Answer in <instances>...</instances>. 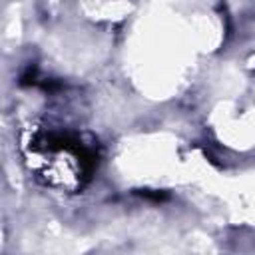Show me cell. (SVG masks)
Returning <instances> with one entry per match:
<instances>
[{"label":"cell","instance_id":"cell-1","mask_svg":"<svg viewBox=\"0 0 255 255\" xmlns=\"http://www.w3.org/2000/svg\"><path fill=\"white\" fill-rule=\"evenodd\" d=\"M76 155H78L80 167H82V171H84V177L90 179L92 173L96 171V165H98V155H96V151H92V149H88V147L82 145V147L76 151Z\"/></svg>","mask_w":255,"mask_h":255},{"label":"cell","instance_id":"cell-2","mask_svg":"<svg viewBox=\"0 0 255 255\" xmlns=\"http://www.w3.org/2000/svg\"><path fill=\"white\" fill-rule=\"evenodd\" d=\"M135 193L141 195L143 199H149V201H155V203H161V201L169 199V193L167 191H159V189H137Z\"/></svg>","mask_w":255,"mask_h":255},{"label":"cell","instance_id":"cell-4","mask_svg":"<svg viewBox=\"0 0 255 255\" xmlns=\"http://www.w3.org/2000/svg\"><path fill=\"white\" fill-rule=\"evenodd\" d=\"M62 88V84L58 82V80H46L44 84H42V90L44 92H58Z\"/></svg>","mask_w":255,"mask_h":255},{"label":"cell","instance_id":"cell-3","mask_svg":"<svg viewBox=\"0 0 255 255\" xmlns=\"http://www.w3.org/2000/svg\"><path fill=\"white\" fill-rule=\"evenodd\" d=\"M34 84H38V68L36 66H28L20 76V86L26 88V86H34Z\"/></svg>","mask_w":255,"mask_h":255}]
</instances>
